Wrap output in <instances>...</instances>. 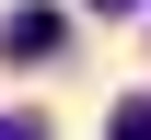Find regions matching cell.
I'll return each mask as SVG.
<instances>
[{"label": "cell", "instance_id": "6da1fadb", "mask_svg": "<svg viewBox=\"0 0 151 140\" xmlns=\"http://www.w3.org/2000/svg\"><path fill=\"white\" fill-rule=\"evenodd\" d=\"M58 47H70V12H58V0H23V12L0 23V59H23V70L58 59Z\"/></svg>", "mask_w": 151, "mask_h": 140}, {"label": "cell", "instance_id": "7a4b0ae2", "mask_svg": "<svg viewBox=\"0 0 151 140\" xmlns=\"http://www.w3.org/2000/svg\"><path fill=\"white\" fill-rule=\"evenodd\" d=\"M105 140H151V105H116V128Z\"/></svg>", "mask_w": 151, "mask_h": 140}, {"label": "cell", "instance_id": "3957f363", "mask_svg": "<svg viewBox=\"0 0 151 140\" xmlns=\"http://www.w3.org/2000/svg\"><path fill=\"white\" fill-rule=\"evenodd\" d=\"M0 140H47V117H0Z\"/></svg>", "mask_w": 151, "mask_h": 140}, {"label": "cell", "instance_id": "277c9868", "mask_svg": "<svg viewBox=\"0 0 151 140\" xmlns=\"http://www.w3.org/2000/svg\"><path fill=\"white\" fill-rule=\"evenodd\" d=\"M93 12H128V0H93Z\"/></svg>", "mask_w": 151, "mask_h": 140}]
</instances>
